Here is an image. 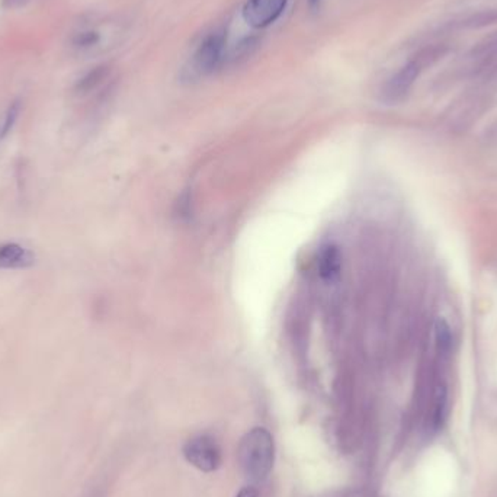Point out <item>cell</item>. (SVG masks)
<instances>
[{
	"instance_id": "12",
	"label": "cell",
	"mask_w": 497,
	"mask_h": 497,
	"mask_svg": "<svg viewBox=\"0 0 497 497\" xmlns=\"http://www.w3.org/2000/svg\"><path fill=\"white\" fill-rule=\"evenodd\" d=\"M18 112H19V104H13L9 111H8V115H6V119H5V124H4V129H2V134L5 136L13 126V122L18 116Z\"/></svg>"
},
{
	"instance_id": "10",
	"label": "cell",
	"mask_w": 497,
	"mask_h": 497,
	"mask_svg": "<svg viewBox=\"0 0 497 497\" xmlns=\"http://www.w3.org/2000/svg\"><path fill=\"white\" fill-rule=\"evenodd\" d=\"M447 410H448V393L444 386H439L437 390V395H435V413H433V423L437 429L444 425Z\"/></svg>"
},
{
	"instance_id": "14",
	"label": "cell",
	"mask_w": 497,
	"mask_h": 497,
	"mask_svg": "<svg viewBox=\"0 0 497 497\" xmlns=\"http://www.w3.org/2000/svg\"><path fill=\"white\" fill-rule=\"evenodd\" d=\"M236 497H258V490L255 487H244Z\"/></svg>"
},
{
	"instance_id": "5",
	"label": "cell",
	"mask_w": 497,
	"mask_h": 497,
	"mask_svg": "<svg viewBox=\"0 0 497 497\" xmlns=\"http://www.w3.org/2000/svg\"><path fill=\"white\" fill-rule=\"evenodd\" d=\"M34 263V255L28 248L16 243L0 246V268L2 269H23Z\"/></svg>"
},
{
	"instance_id": "15",
	"label": "cell",
	"mask_w": 497,
	"mask_h": 497,
	"mask_svg": "<svg viewBox=\"0 0 497 497\" xmlns=\"http://www.w3.org/2000/svg\"><path fill=\"white\" fill-rule=\"evenodd\" d=\"M308 2H310V5H312V6H316V5L320 2V0H308Z\"/></svg>"
},
{
	"instance_id": "6",
	"label": "cell",
	"mask_w": 497,
	"mask_h": 497,
	"mask_svg": "<svg viewBox=\"0 0 497 497\" xmlns=\"http://www.w3.org/2000/svg\"><path fill=\"white\" fill-rule=\"evenodd\" d=\"M416 75H417V67L415 65H409L401 72H398L387 86V90H386L387 98L397 99L405 95V93L409 90L410 84L413 83Z\"/></svg>"
},
{
	"instance_id": "3",
	"label": "cell",
	"mask_w": 497,
	"mask_h": 497,
	"mask_svg": "<svg viewBox=\"0 0 497 497\" xmlns=\"http://www.w3.org/2000/svg\"><path fill=\"white\" fill-rule=\"evenodd\" d=\"M226 48V34L214 33L208 36L198 50L195 51L191 61V76L201 77L211 75L214 70L219 69L223 61Z\"/></svg>"
},
{
	"instance_id": "1",
	"label": "cell",
	"mask_w": 497,
	"mask_h": 497,
	"mask_svg": "<svg viewBox=\"0 0 497 497\" xmlns=\"http://www.w3.org/2000/svg\"><path fill=\"white\" fill-rule=\"evenodd\" d=\"M239 461L244 476L253 481H263L272 471L275 461V444L265 427H253L241 438Z\"/></svg>"
},
{
	"instance_id": "8",
	"label": "cell",
	"mask_w": 497,
	"mask_h": 497,
	"mask_svg": "<svg viewBox=\"0 0 497 497\" xmlns=\"http://www.w3.org/2000/svg\"><path fill=\"white\" fill-rule=\"evenodd\" d=\"M108 75H109L108 66H98L95 69H92L76 83L75 92L80 97L87 95V93H90L92 90H95L108 77Z\"/></svg>"
},
{
	"instance_id": "9",
	"label": "cell",
	"mask_w": 497,
	"mask_h": 497,
	"mask_svg": "<svg viewBox=\"0 0 497 497\" xmlns=\"http://www.w3.org/2000/svg\"><path fill=\"white\" fill-rule=\"evenodd\" d=\"M99 43H101V33L98 29H93V28L79 31V33L75 34V37L72 40L73 48H76L80 53L89 51L92 48L98 47Z\"/></svg>"
},
{
	"instance_id": "2",
	"label": "cell",
	"mask_w": 497,
	"mask_h": 497,
	"mask_svg": "<svg viewBox=\"0 0 497 497\" xmlns=\"http://www.w3.org/2000/svg\"><path fill=\"white\" fill-rule=\"evenodd\" d=\"M183 455L186 461L204 473H212L222 465V449L208 435H200L186 442Z\"/></svg>"
},
{
	"instance_id": "7",
	"label": "cell",
	"mask_w": 497,
	"mask_h": 497,
	"mask_svg": "<svg viewBox=\"0 0 497 497\" xmlns=\"http://www.w3.org/2000/svg\"><path fill=\"white\" fill-rule=\"evenodd\" d=\"M340 268H342V256L339 248L334 246L324 247L319 262L322 278L326 279V281H334L340 273Z\"/></svg>"
},
{
	"instance_id": "11",
	"label": "cell",
	"mask_w": 497,
	"mask_h": 497,
	"mask_svg": "<svg viewBox=\"0 0 497 497\" xmlns=\"http://www.w3.org/2000/svg\"><path fill=\"white\" fill-rule=\"evenodd\" d=\"M435 337H437V344L441 351H449L452 346V332L449 324L442 317L435 323Z\"/></svg>"
},
{
	"instance_id": "4",
	"label": "cell",
	"mask_w": 497,
	"mask_h": 497,
	"mask_svg": "<svg viewBox=\"0 0 497 497\" xmlns=\"http://www.w3.org/2000/svg\"><path fill=\"white\" fill-rule=\"evenodd\" d=\"M287 5L288 0H247L243 18L248 26L266 28L283 15Z\"/></svg>"
},
{
	"instance_id": "13",
	"label": "cell",
	"mask_w": 497,
	"mask_h": 497,
	"mask_svg": "<svg viewBox=\"0 0 497 497\" xmlns=\"http://www.w3.org/2000/svg\"><path fill=\"white\" fill-rule=\"evenodd\" d=\"M33 0H4V8L6 9H21Z\"/></svg>"
}]
</instances>
